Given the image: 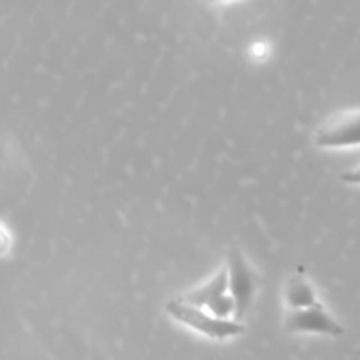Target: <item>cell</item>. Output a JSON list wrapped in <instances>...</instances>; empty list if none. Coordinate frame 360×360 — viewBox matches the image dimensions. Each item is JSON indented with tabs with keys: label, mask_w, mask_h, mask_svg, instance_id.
<instances>
[{
	"label": "cell",
	"mask_w": 360,
	"mask_h": 360,
	"mask_svg": "<svg viewBox=\"0 0 360 360\" xmlns=\"http://www.w3.org/2000/svg\"><path fill=\"white\" fill-rule=\"evenodd\" d=\"M320 301L316 297L315 288L306 278L304 267L301 266L297 273L292 274L288 278L287 285H285V304H287V309L309 308V306H315Z\"/></svg>",
	"instance_id": "6"
},
{
	"label": "cell",
	"mask_w": 360,
	"mask_h": 360,
	"mask_svg": "<svg viewBox=\"0 0 360 360\" xmlns=\"http://www.w3.org/2000/svg\"><path fill=\"white\" fill-rule=\"evenodd\" d=\"M2 229H4V253H6L7 252V236H9V234H7L6 227H2Z\"/></svg>",
	"instance_id": "8"
},
{
	"label": "cell",
	"mask_w": 360,
	"mask_h": 360,
	"mask_svg": "<svg viewBox=\"0 0 360 360\" xmlns=\"http://www.w3.org/2000/svg\"><path fill=\"white\" fill-rule=\"evenodd\" d=\"M183 301L192 302V304L200 306V308L210 309L211 313L224 319H234L236 304L232 299L231 292H229V271L227 266L221 267L213 278L204 281L199 287L192 288V290L185 292L179 295Z\"/></svg>",
	"instance_id": "3"
},
{
	"label": "cell",
	"mask_w": 360,
	"mask_h": 360,
	"mask_svg": "<svg viewBox=\"0 0 360 360\" xmlns=\"http://www.w3.org/2000/svg\"><path fill=\"white\" fill-rule=\"evenodd\" d=\"M225 266L229 271V292L236 304L234 319L243 320L255 301L257 290H259V274L238 248L229 250Z\"/></svg>",
	"instance_id": "2"
},
{
	"label": "cell",
	"mask_w": 360,
	"mask_h": 360,
	"mask_svg": "<svg viewBox=\"0 0 360 360\" xmlns=\"http://www.w3.org/2000/svg\"><path fill=\"white\" fill-rule=\"evenodd\" d=\"M285 330L290 334H319V336L341 338L345 327L323 308L322 302L309 308L287 309Z\"/></svg>",
	"instance_id": "5"
},
{
	"label": "cell",
	"mask_w": 360,
	"mask_h": 360,
	"mask_svg": "<svg viewBox=\"0 0 360 360\" xmlns=\"http://www.w3.org/2000/svg\"><path fill=\"white\" fill-rule=\"evenodd\" d=\"M341 179H343L345 183H348V185H359L360 186V165L350 169V171H345L343 174H341Z\"/></svg>",
	"instance_id": "7"
},
{
	"label": "cell",
	"mask_w": 360,
	"mask_h": 360,
	"mask_svg": "<svg viewBox=\"0 0 360 360\" xmlns=\"http://www.w3.org/2000/svg\"><path fill=\"white\" fill-rule=\"evenodd\" d=\"M207 4H220V2H227V0H204Z\"/></svg>",
	"instance_id": "9"
},
{
	"label": "cell",
	"mask_w": 360,
	"mask_h": 360,
	"mask_svg": "<svg viewBox=\"0 0 360 360\" xmlns=\"http://www.w3.org/2000/svg\"><path fill=\"white\" fill-rule=\"evenodd\" d=\"M165 313L181 326L213 341H227L245 333L241 320L218 316L210 309L183 301L181 297L169 299L165 302Z\"/></svg>",
	"instance_id": "1"
},
{
	"label": "cell",
	"mask_w": 360,
	"mask_h": 360,
	"mask_svg": "<svg viewBox=\"0 0 360 360\" xmlns=\"http://www.w3.org/2000/svg\"><path fill=\"white\" fill-rule=\"evenodd\" d=\"M315 144L322 150L360 146V109H350L333 115L320 125Z\"/></svg>",
	"instance_id": "4"
}]
</instances>
